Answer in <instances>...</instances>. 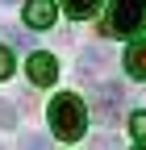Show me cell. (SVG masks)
I'll return each mask as SVG.
<instances>
[{"instance_id": "6da1fadb", "label": "cell", "mask_w": 146, "mask_h": 150, "mask_svg": "<svg viewBox=\"0 0 146 150\" xmlns=\"http://www.w3.org/2000/svg\"><path fill=\"white\" fill-rule=\"evenodd\" d=\"M46 117H50V134L63 138V142H79L84 129H88V108H84L79 96H71V92H59V96L50 100Z\"/></svg>"}, {"instance_id": "7a4b0ae2", "label": "cell", "mask_w": 146, "mask_h": 150, "mask_svg": "<svg viewBox=\"0 0 146 150\" xmlns=\"http://www.w3.org/2000/svg\"><path fill=\"white\" fill-rule=\"evenodd\" d=\"M146 25V0H108L104 38H134Z\"/></svg>"}, {"instance_id": "3957f363", "label": "cell", "mask_w": 146, "mask_h": 150, "mask_svg": "<svg viewBox=\"0 0 146 150\" xmlns=\"http://www.w3.org/2000/svg\"><path fill=\"white\" fill-rule=\"evenodd\" d=\"M25 75H29V83H33V88H50L54 79H59V63H54V54L33 50V54H29V63H25Z\"/></svg>"}, {"instance_id": "277c9868", "label": "cell", "mask_w": 146, "mask_h": 150, "mask_svg": "<svg viewBox=\"0 0 146 150\" xmlns=\"http://www.w3.org/2000/svg\"><path fill=\"white\" fill-rule=\"evenodd\" d=\"M121 100H125L121 83H100V92H96V117H100L104 125H113L117 112H121Z\"/></svg>"}, {"instance_id": "5b68a950", "label": "cell", "mask_w": 146, "mask_h": 150, "mask_svg": "<svg viewBox=\"0 0 146 150\" xmlns=\"http://www.w3.org/2000/svg\"><path fill=\"white\" fill-rule=\"evenodd\" d=\"M54 0H25V25L29 29H50L54 25Z\"/></svg>"}, {"instance_id": "8992f818", "label": "cell", "mask_w": 146, "mask_h": 150, "mask_svg": "<svg viewBox=\"0 0 146 150\" xmlns=\"http://www.w3.org/2000/svg\"><path fill=\"white\" fill-rule=\"evenodd\" d=\"M104 67H108V50L104 46H88L79 54V79H96Z\"/></svg>"}, {"instance_id": "52a82bcc", "label": "cell", "mask_w": 146, "mask_h": 150, "mask_svg": "<svg viewBox=\"0 0 146 150\" xmlns=\"http://www.w3.org/2000/svg\"><path fill=\"white\" fill-rule=\"evenodd\" d=\"M125 75L130 79H146V42L142 38H134L125 46Z\"/></svg>"}, {"instance_id": "ba28073f", "label": "cell", "mask_w": 146, "mask_h": 150, "mask_svg": "<svg viewBox=\"0 0 146 150\" xmlns=\"http://www.w3.org/2000/svg\"><path fill=\"white\" fill-rule=\"evenodd\" d=\"M63 8H67L71 21H88V17L100 13V0H63Z\"/></svg>"}, {"instance_id": "9c48e42d", "label": "cell", "mask_w": 146, "mask_h": 150, "mask_svg": "<svg viewBox=\"0 0 146 150\" xmlns=\"http://www.w3.org/2000/svg\"><path fill=\"white\" fill-rule=\"evenodd\" d=\"M0 33H4V42H9V46H25V50L33 54V33H25L21 25H4Z\"/></svg>"}, {"instance_id": "30bf717a", "label": "cell", "mask_w": 146, "mask_h": 150, "mask_svg": "<svg viewBox=\"0 0 146 150\" xmlns=\"http://www.w3.org/2000/svg\"><path fill=\"white\" fill-rule=\"evenodd\" d=\"M130 134L138 142H146V112H130Z\"/></svg>"}, {"instance_id": "8fae6325", "label": "cell", "mask_w": 146, "mask_h": 150, "mask_svg": "<svg viewBox=\"0 0 146 150\" xmlns=\"http://www.w3.org/2000/svg\"><path fill=\"white\" fill-rule=\"evenodd\" d=\"M13 71H17V67H13V50H9V46H0V79H9Z\"/></svg>"}, {"instance_id": "7c38bea8", "label": "cell", "mask_w": 146, "mask_h": 150, "mask_svg": "<svg viewBox=\"0 0 146 150\" xmlns=\"http://www.w3.org/2000/svg\"><path fill=\"white\" fill-rule=\"evenodd\" d=\"M0 125H4V129H9V125H17V108H13L9 100H0Z\"/></svg>"}, {"instance_id": "4fadbf2b", "label": "cell", "mask_w": 146, "mask_h": 150, "mask_svg": "<svg viewBox=\"0 0 146 150\" xmlns=\"http://www.w3.org/2000/svg\"><path fill=\"white\" fill-rule=\"evenodd\" d=\"M21 150H46V138L42 134H25L21 138Z\"/></svg>"}, {"instance_id": "5bb4252c", "label": "cell", "mask_w": 146, "mask_h": 150, "mask_svg": "<svg viewBox=\"0 0 146 150\" xmlns=\"http://www.w3.org/2000/svg\"><path fill=\"white\" fill-rule=\"evenodd\" d=\"M92 150H117V146H113V138H96V146H92Z\"/></svg>"}, {"instance_id": "9a60e30c", "label": "cell", "mask_w": 146, "mask_h": 150, "mask_svg": "<svg viewBox=\"0 0 146 150\" xmlns=\"http://www.w3.org/2000/svg\"><path fill=\"white\" fill-rule=\"evenodd\" d=\"M0 4H13V0H0Z\"/></svg>"}, {"instance_id": "2e32d148", "label": "cell", "mask_w": 146, "mask_h": 150, "mask_svg": "<svg viewBox=\"0 0 146 150\" xmlns=\"http://www.w3.org/2000/svg\"><path fill=\"white\" fill-rule=\"evenodd\" d=\"M0 150H4V146H0Z\"/></svg>"}, {"instance_id": "e0dca14e", "label": "cell", "mask_w": 146, "mask_h": 150, "mask_svg": "<svg viewBox=\"0 0 146 150\" xmlns=\"http://www.w3.org/2000/svg\"><path fill=\"white\" fill-rule=\"evenodd\" d=\"M142 150H146V146H142Z\"/></svg>"}]
</instances>
